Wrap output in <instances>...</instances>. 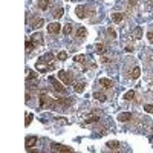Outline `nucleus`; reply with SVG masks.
Listing matches in <instances>:
<instances>
[{"instance_id": "obj_1", "label": "nucleus", "mask_w": 153, "mask_h": 153, "mask_svg": "<svg viewBox=\"0 0 153 153\" xmlns=\"http://www.w3.org/2000/svg\"><path fill=\"white\" fill-rule=\"evenodd\" d=\"M58 104L55 98H49L46 94H41L40 95V107H49V109H54Z\"/></svg>"}, {"instance_id": "obj_2", "label": "nucleus", "mask_w": 153, "mask_h": 153, "mask_svg": "<svg viewBox=\"0 0 153 153\" xmlns=\"http://www.w3.org/2000/svg\"><path fill=\"white\" fill-rule=\"evenodd\" d=\"M58 78L63 81L64 84H70L74 81V78H72V75H69L66 70H58Z\"/></svg>"}, {"instance_id": "obj_3", "label": "nucleus", "mask_w": 153, "mask_h": 153, "mask_svg": "<svg viewBox=\"0 0 153 153\" xmlns=\"http://www.w3.org/2000/svg\"><path fill=\"white\" fill-rule=\"evenodd\" d=\"M49 83L54 86V89H55L57 92H60V94H66V87H63L61 83H60V81H57L54 76H51V78H49Z\"/></svg>"}, {"instance_id": "obj_4", "label": "nucleus", "mask_w": 153, "mask_h": 153, "mask_svg": "<svg viewBox=\"0 0 153 153\" xmlns=\"http://www.w3.org/2000/svg\"><path fill=\"white\" fill-rule=\"evenodd\" d=\"M75 12H76V17L78 19H86V17H89V9H87L86 6H76L75 8Z\"/></svg>"}, {"instance_id": "obj_5", "label": "nucleus", "mask_w": 153, "mask_h": 153, "mask_svg": "<svg viewBox=\"0 0 153 153\" xmlns=\"http://www.w3.org/2000/svg\"><path fill=\"white\" fill-rule=\"evenodd\" d=\"M38 61L46 63V64H49V66H52V68H54V61H55V57H54L52 54H46V55L40 57V60H38Z\"/></svg>"}, {"instance_id": "obj_6", "label": "nucleus", "mask_w": 153, "mask_h": 153, "mask_svg": "<svg viewBox=\"0 0 153 153\" xmlns=\"http://www.w3.org/2000/svg\"><path fill=\"white\" fill-rule=\"evenodd\" d=\"M60 31H61V25L57 23V21H54V23L48 25V32H49V34H58Z\"/></svg>"}, {"instance_id": "obj_7", "label": "nucleus", "mask_w": 153, "mask_h": 153, "mask_svg": "<svg viewBox=\"0 0 153 153\" xmlns=\"http://www.w3.org/2000/svg\"><path fill=\"white\" fill-rule=\"evenodd\" d=\"M52 150L54 152H74L72 147H68L63 144H52Z\"/></svg>"}, {"instance_id": "obj_8", "label": "nucleus", "mask_w": 153, "mask_h": 153, "mask_svg": "<svg viewBox=\"0 0 153 153\" xmlns=\"http://www.w3.org/2000/svg\"><path fill=\"white\" fill-rule=\"evenodd\" d=\"M35 69H37V70H40V72H48V70H51V69H54V68H52V66H49V64H46V63L37 61Z\"/></svg>"}, {"instance_id": "obj_9", "label": "nucleus", "mask_w": 153, "mask_h": 153, "mask_svg": "<svg viewBox=\"0 0 153 153\" xmlns=\"http://www.w3.org/2000/svg\"><path fill=\"white\" fill-rule=\"evenodd\" d=\"M35 144H37V136H28L26 141H25V145H26V149H28V150H31Z\"/></svg>"}, {"instance_id": "obj_10", "label": "nucleus", "mask_w": 153, "mask_h": 153, "mask_svg": "<svg viewBox=\"0 0 153 153\" xmlns=\"http://www.w3.org/2000/svg\"><path fill=\"white\" fill-rule=\"evenodd\" d=\"M31 41L34 43L35 46H38V45H43V34H40V32H37V34H34L31 37Z\"/></svg>"}, {"instance_id": "obj_11", "label": "nucleus", "mask_w": 153, "mask_h": 153, "mask_svg": "<svg viewBox=\"0 0 153 153\" xmlns=\"http://www.w3.org/2000/svg\"><path fill=\"white\" fill-rule=\"evenodd\" d=\"M130 119H132V113L130 112H124V113L118 115V121L119 123H127V121H130Z\"/></svg>"}, {"instance_id": "obj_12", "label": "nucleus", "mask_w": 153, "mask_h": 153, "mask_svg": "<svg viewBox=\"0 0 153 153\" xmlns=\"http://www.w3.org/2000/svg\"><path fill=\"white\" fill-rule=\"evenodd\" d=\"M112 20H113V23H121L124 20V14L123 12H112Z\"/></svg>"}, {"instance_id": "obj_13", "label": "nucleus", "mask_w": 153, "mask_h": 153, "mask_svg": "<svg viewBox=\"0 0 153 153\" xmlns=\"http://www.w3.org/2000/svg\"><path fill=\"white\" fill-rule=\"evenodd\" d=\"M43 25H45V20H43V19H37V20H32V23H31V26H32V28H34V29H40Z\"/></svg>"}, {"instance_id": "obj_14", "label": "nucleus", "mask_w": 153, "mask_h": 153, "mask_svg": "<svg viewBox=\"0 0 153 153\" xmlns=\"http://www.w3.org/2000/svg\"><path fill=\"white\" fill-rule=\"evenodd\" d=\"M132 37L136 38V40H139V38L143 37V28H139V26H138V28H135L133 32H132Z\"/></svg>"}, {"instance_id": "obj_15", "label": "nucleus", "mask_w": 153, "mask_h": 153, "mask_svg": "<svg viewBox=\"0 0 153 153\" xmlns=\"http://www.w3.org/2000/svg\"><path fill=\"white\" fill-rule=\"evenodd\" d=\"M95 52L100 54V55H103V54L106 52V46L103 45V43H96V45H95Z\"/></svg>"}, {"instance_id": "obj_16", "label": "nucleus", "mask_w": 153, "mask_h": 153, "mask_svg": "<svg viewBox=\"0 0 153 153\" xmlns=\"http://www.w3.org/2000/svg\"><path fill=\"white\" fill-rule=\"evenodd\" d=\"M76 37H78V38H86L87 37V29L83 28V26L78 28V29H76Z\"/></svg>"}, {"instance_id": "obj_17", "label": "nucleus", "mask_w": 153, "mask_h": 153, "mask_svg": "<svg viewBox=\"0 0 153 153\" xmlns=\"http://www.w3.org/2000/svg\"><path fill=\"white\" fill-rule=\"evenodd\" d=\"M100 84L103 87H106V89H110L112 87V80H109V78H101L100 80Z\"/></svg>"}, {"instance_id": "obj_18", "label": "nucleus", "mask_w": 153, "mask_h": 153, "mask_svg": "<svg viewBox=\"0 0 153 153\" xmlns=\"http://www.w3.org/2000/svg\"><path fill=\"white\" fill-rule=\"evenodd\" d=\"M84 87H86L84 83H75L74 84V90L76 92V94H81V92H84Z\"/></svg>"}, {"instance_id": "obj_19", "label": "nucleus", "mask_w": 153, "mask_h": 153, "mask_svg": "<svg viewBox=\"0 0 153 153\" xmlns=\"http://www.w3.org/2000/svg\"><path fill=\"white\" fill-rule=\"evenodd\" d=\"M38 8L41 11H46L49 8V0H38Z\"/></svg>"}, {"instance_id": "obj_20", "label": "nucleus", "mask_w": 153, "mask_h": 153, "mask_svg": "<svg viewBox=\"0 0 153 153\" xmlns=\"http://www.w3.org/2000/svg\"><path fill=\"white\" fill-rule=\"evenodd\" d=\"M107 147H109L110 150H118V149H119V143H118V141H109Z\"/></svg>"}, {"instance_id": "obj_21", "label": "nucleus", "mask_w": 153, "mask_h": 153, "mask_svg": "<svg viewBox=\"0 0 153 153\" xmlns=\"http://www.w3.org/2000/svg\"><path fill=\"white\" fill-rule=\"evenodd\" d=\"M94 98H96L98 101H101V103H103V101H106V98H107V96L103 94V92H94Z\"/></svg>"}, {"instance_id": "obj_22", "label": "nucleus", "mask_w": 153, "mask_h": 153, "mask_svg": "<svg viewBox=\"0 0 153 153\" xmlns=\"http://www.w3.org/2000/svg\"><path fill=\"white\" fill-rule=\"evenodd\" d=\"M139 75H141V69L136 66V68H133V70H132V74H130V76H132L133 80H136V78H139Z\"/></svg>"}, {"instance_id": "obj_23", "label": "nucleus", "mask_w": 153, "mask_h": 153, "mask_svg": "<svg viewBox=\"0 0 153 153\" xmlns=\"http://www.w3.org/2000/svg\"><path fill=\"white\" fill-rule=\"evenodd\" d=\"M133 98H135V90H129V92H125V94H124V100L132 101Z\"/></svg>"}, {"instance_id": "obj_24", "label": "nucleus", "mask_w": 153, "mask_h": 153, "mask_svg": "<svg viewBox=\"0 0 153 153\" xmlns=\"http://www.w3.org/2000/svg\"><path fill=\"white\" fill-rule=\"evenodd\" d=\"M72 31H74V25H72V23H68L66 26H64V29H63V32H64L66 35L72 34Z\"/></svg>"}, {"instance_id": "obj_25", "label": "nucleus", "mask_w": 153, "mask_h": 153, "mask_svg": "<svg viewBox=\"0 0 153 153\" xmlns=\"http://www.w3.org/2000/svg\"><path fill=\"white\" fill-rule=\"evenodd\" d=\"M26 72H28V76H26V81H28V83H29V81H32L37 76V74L34 72V70H31V69H28Z\"/></svg>"}, {"instance_id": "obj_26", "label": "nucleus", "mask_w": 153, "mask_h": 153, "mask_svg": "<svg viewBox=\"0 0 153 153\" xmlns=\"http://www.w3.org/2000/svg\"><path fill=\"white\" fill-rule=\"evenodd\" d=\"M63 14H64V9L63 8H58V9H55V12H54V17H55V19H61Z\"/></svg>"}, {"instance_id": "obj_27", "label": "nucleus", "mask_w": 153, "mask_h": 153, "mask_svg": "<svg viewBox=\"0 0 153 153\" xmlns=\"http://www.w3.org/2000/svg\"><path fill=\"white\" fill-rule=\"evenodd\" d=\"M31 49H35V45H34V43L31 41V38H29V40H26V51L29 52Z\"/></svg>"}, {"instance_id": "obj_28", "label": "nucleus", "mask_w": 153, "mask_h": 153, "mask_svg": "<svg viewBox=\"0 0 153 153\" xmlns=\"http://www.w3.org/2000/svg\"><path fill=\"white\" fill-rule=\"evenodd\" d=\"M74 60H75L76 63H83V64H84L86 57H84V55H75V57H74Z\"/></svg>"}, {"instance_id": "obj_29", "label": "nucleus", "mask_w": 153, "mask_h": 153, "mask_svg": "<svg viewBox=\"0 0 153 153\" xmlns=\"http://www.w3.org/2000/svg\"><path fill=\"white\" fill-rule=\"evenodd\" d=\"M66 58H68V54H66V52H58L57 60H60V61H64Z\"/></svg>"}, {"instance_id": "obj_30", "label": "nucleus", "mask_w": 153, "mask_h": 153, "mask_svg": "<svg viewBox=\"0 0 153 153\" xmlns=\"http://www.w3.org/2000/svg\"><path fill=\"white\" fill-rule=\"evenodd\" d=\"M32 119H34V115H32V113H26V123H25V125H29L32 123Z\"/></svg>"}, {"instance_id": "obj_31", "label": "nucleus", "mask_w": 153, "mask_h": 153, "mask_svg": "<svg viewBox=\"0 0 153 153\" xmlns=\"http://www.w3.org/2000/svg\"><path fill=\"white\" fill-rule=\"evenodd\" d=\"M144 110H145L147 113H153V106H152V104H145V106H144Z\"/></svg>"}, {"instance_id": "obj_32", "label": "nucleus", "mask_w": 153, "mask_h": 153, "mask_svg": "<svg viewBox=\"0 0 153 153\" xmlns=\"http://www.w3.org/2000/svg\"><path fill=\"white\" fill-rule=\"evenodd\" d=\"M107 32H109V35H110L112 38H116V32H115L112 28H109V29H107Z\"/></svg>"}, {"instance_id": "obj_33", "label": "nucleus", "mask_w": 153, "mask_h": 153, "mask_svg": "<svg viewBox=\"0 0 153 153\" xmlns=\"http://www.w3.org/2000/svg\"><path fill=\"white\" fill-rule=\"evenodd\" d=\"M136 6V0H129V9H132Z\"/></svg>"}, {"instance_id": "obj_34", "label": "nucleus", "mask_w": 153, "mask_h": 153, "mask_svg": "<svg viewBox=\"0 0 153 153\" xmlns=\"http://www.w3.org/2000/svg\"><path fill=\"white\" fill-rule=\"evenodd\" d=\"M87 123H98V116H90L87 119Z\"/></svg>"}, {"instance_id": "obj_35", "label": "nucleus", "mask_w": 153, "mask_h": 153, "mask_svg": "<svg viewBox=\"0 0 153 153\" xmlns=\"http://www.w3.org/2000/svg\"><path fill=\"white\" fill-rule=\"evenodd\" d=\"M147 38H149L150 43H153V32H149V34H147Z\"/></svg>"}, {"instance_id": "obj_36", "label": "nucleus", "mask_w": 153, "mask_h": 153, "mask_svg": "<svg viewBox=\"0 0 153 153\" xmlns=\"http://www.w3.org/2000/svg\"><path fill=\"white\" fill-rule=\"evenodd\" d=\"M125 52H133V46H125Z\"/></svg>"}, {"instance_id": "obj_37", "label": "nucleus", "mask_w": 153, "mask_h": 153, "mask_svg": "<svg viewBox=\"0 0 153 153\" xmlns=\"http://www.w3.org/2000/svg\"><path fill=\"white\" fill-rule=\"evenodd\" d=\"M57 121H60L61 124H66V119H64V118H57Z\"/></svg>"}, {"instance_id": "obj_38", "label": "nucleus", "mask_w": 153, "mask_h": 153, "mask_svg": "<svg viewBox=\"0 0 153 153\" xmlns=\"http://www.w3.org/2000/svg\"><path fill=\"white\" fill-rule=\"evenodd\" d=\"M101 61H103V63H110V60H109V58H103Z\"/></svg>"}]
</instances>
